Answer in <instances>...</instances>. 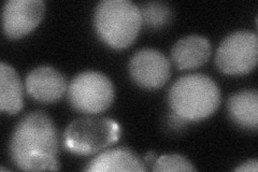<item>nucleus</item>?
Listing matches in <instances>:
<instances>
[{
  "instance_id": "obj_1",
  "label": "nucleus",
  "mask_w": 258,
  "mask_h": 172,
  "mask_svg": "<svg viewBox=\"0 0 258 172\" xmlns=\"http://www.w3.org/2000/svg\"><path fill=\"white\" fill-rule=\"evenodd\" d=\"M58 133L52 119L42 111L30 112L16 125L10 140L14 165L26 171L59 169Z\"/></svg>"
},
{
  "instance_id": "obj_2",
  "label": "nucleus",
  "mask_w": 258,
  "mask_h": 172,
  "mask_svg": "<svg viewBox=\"0 0 258 172\" xmlns=\"http://www.w3.org/2000/svg\"><path fill=\"white\" fill-rule=\"evenodd\" d=\"M169 105L185 122L204 120L221 103V92L215 82L204 73H190L177 79L169 89Z\"/></svg>"
},
{
  "instance_id": "obj_3",
  "label": "nucleus",
  "mask_w": 258,
  "mask_h": 172,
  "mask_svg": "<svg viewBox=\"0 0 258 172\" xmlns=\"http://www.w3.org/2000/svg\"><path fill=\"white\" fill-rule=\"evenodd\" d=\"M94 24L104 43L124 48L134 42L141 29L140 8L131 0H102L96 6Z\"/></svg>"
},
{
  "instance_id": "obj_4",
  "label": "nucleus",
  "mask_w": 258,
  "mask_h": 172,
  "mask_svg": "<svg viewBox=\"0 0 258 172\" xmlns=\"http://www.w3.org/2000/svg\"><path fill=\"white\" fill-rule=\"evenodd\" d=\"M120 127L111 119L83 118L68 125L63 133V145L78 155L99 152L118 140Z\"/></svg>"
},
{
  "instance_id": "obj_5",
  "label": "nucleus",
  "mask_w": 258,
  "mask_h": 172,
  "mask_svg": "<svg viewBox=\"0 0 258 172\" xmlns=\"http://www.w3.org/2000/svg\"><path fill=\"white\" fill-rule=\"evenodd\" d=\"M67 95L70 104L76 110L97 114L111 105L114 98V86L102 72L86 70L71 80Z\"/></svg>"
},
{
  "instance_id": "obj_6",
  "label": "nucleus",
  "mask_w": 258,
  "mask_h": 172,
  "mask_svg": "<svg viewBox=\"0 0 258 172\" xmlns=\"http://www.w3.org/2000/svg\"><path fill=\"white\" fill-rule=\"evenodd\" d=\"M258 61V37L253 31L238 30L228 35L217 47L215 64L226 75H245Z\"/></svg>"
},
{
  "instance_id": "obj_7",
  "label": "nucleus",
  "mask_w": 258,
  "mask_h": 172,
  "mask_svg": "<svg viewBox=\"0 0 258 172\" xmlns=\"http://www.w3.org/2000/svg\"><path fill=\"white\" fill-rule=\"evenodd\" d=\"M170 62L155 48H141L132 56L129 62L132 79L139 86L147 89L164 86L170 78Z\"/></svg>"
},
{
  "instance_id": "obj_8",
  "label": "nucleus",
  "mask_w": 258,
  "mask_h": 172,
  "mask_svg": "<svg viewBox=\"0 0 258 172\" xmlns=\"http://www.w3.org/2000/svg\"><path fill=\"white\" fill-rule=\"evenodd\" d=\"M43 0H8L3 9V28L7 37L18 39L34 30L43 19Z\"/></svg>"
},
{
  "instance_id": "obj_9",
  "label": "nucleus",
  "mask_w": 258,
  "mask_h": 172,
  "mask_svg": "<svg viewBox=\"0 0 258 172\" xmlns=\"http://www.w3.org/2000/svg\"><path fill=\"white\" fill-rule=\"evenodd\" d=\"M28 95L39 102L57 101L68 89L66 78L62 73L50 66L32 69L25 80Z\"/></svg>"
},
{
  "instance_id": "obj_10",
  "label": "nucleus",
  "mask_w": 258,
  "mask_h": 172,
  "mask_svg": "<svg viewBox=\"0 0 258 172\" xmlns=\"http://www.w3.org/2000/svg\"><path fill=\"white\" fill-rule=\"evenodd\" d=\"M211 50L209 39L199 35H189L174 43L171 60L179 69H195L207 63Z\"/></svg>"
},
{
  "instance_id": "obj_11",
  "label": "nucleus",
  "mask_w": 258,
  "mask_h": 172,
  "mask_svg": "<svg viewBox=\"0 0 258 172\" xmlns=\"http://www.w3.org/2000/svg\"><path fill=\"white\" fill-rule=\"evenodd\" d=\"M85 170L107 172L145 171L147 167L135 152L127 147H117L100 153L91 160Z\"/></svg>"
},
{
  "instance_id": "obj_12",
  "label": "nucleus",
  "mask_w": 258,
  "mask_h": 172,
  "mask_svg": "<svg viewBox=\"0 0 258 172\" xmlns=\"http://www.w3.org/2000/svg\"><path fill=\"white\" fill-rule=\"evenodd\" d=\"M230 119L238 126L257 129L258 125V93L256 89H243L232 94L227 101Z\"/></svg>"
},
{
  "instance_id": "obj_13",
  "label": "nucleus",
  "mask_w": 258,
  "mask_h": 172,
  "mask_svg": "<svg viewBox=\"0 0 258 172\" xmlns=\"http://www.w3.org/2000/svg\"><path fill=\"white\" fill-rule=\"evenodd\" d=\"M23 85L19 73L4 62L0 64V110L16 114L23 108Z\"/></svg>"
},
{
  "instance_id": "obj_14",
  "label": "nucleus",
  "mask_w": 258,
  "mask_h": 172,
  "mask_svg": "<svg viewBox=\"0 0 258 172\" xmlns=\"http://www.w3.org/2000/svg\"><path fill=\"white\" fill-rule=\"evenodd\" d=\"M142 24L153 29L166 26L172 18L171 8L163 2L144 3L140 7Z\"/></svg>"
},
{
  "instance_id": "obj_15",
  "label": "nucleus",
  "mask_w": 258,
  "mask_h": 172,
  "mask_svg": "<svg viewBox=\"0 0 258 172\" xmlns=\"http://www.w3.org/2000/svg\"><path fill=\"white\" fill-rule=\"evenodd\" d=\"M153 171H196V168L180 154H165L153 162Z\"/></svg>"
},
{
  "instance_id": "obj_16",
  "label": "nucleus",
  "mask_w": 258,
  "mask_h": 172,
  "mask_svg": "<svg viewBox=\"0 0 258 172\" xmlns=\"http://www.w3.org/2000/svg\"><path fill=\"white\" fill-rule=\"evenodd\" d=\"M258 170V161L256 159L247 160L243 163L239 165L235 171H241V172H256Z\"/></svg>"
},
{
  "instance_id": "obj_17",
  "label": "nucleus",
  "mask_w": 258,
  "mask_h": 172,
  "mask_svg": "<svg viewBox=\"0 0 258 172\" xmlns=\"http://www.w3.org/2000/svg\"><path fill=\"white\" fill-rule=\"evenodd\" d=\"M145 159H147V161H150V162H154L155 161V153H148L147 156H145Z\"/></svg>"
},
{
  "instance_id": "obj_18",
  "label": "nucleus",
  "mask_w": 258,
  "mask_h": 172,
  "mask_svg": "<svg viewBox=\"0 0 258 172\" xmlns=\"http://www.w3.org/2000/svg\"><path fill=\"white\" fill-rule=\"evenodd\" d=\"M0 170H2V171H9V170H8V169H6V168H4V167H2V168H0Z\"/></svg>"
}]
</instances>
